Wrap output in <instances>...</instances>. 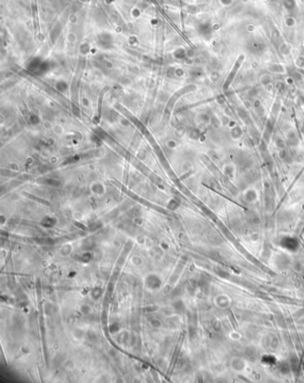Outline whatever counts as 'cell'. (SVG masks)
<instances>
[{
    "mask_svg": "<svg viewBox=\"0 0 304 383\" xmlns=\"http://www.w3.org/2000/svg\"><path fill=\"white\" fill-rule=\"evenodd\" d=\"M244 59H245V56H244V55H243V54L240 55L237 57L236 61H235V63H234V66H233L232 70L230 71L229 74L227 75V79H226V80H225V82H224V85H223L224 90H227V89L230 87V85L232 84V82L234 81V80H235V76H236V74H237L238 71H239V69H240L241 66H242V64H243Z\"/></svg>",
    "mask_w": 304,
    "mask_h": 383,
    "instance_id": "1",
    "label": "cell"
},
{
    "mask_svg": "<svg viewBox=\"0 0 304 383\" xmlns=\"http://www.w3.org/2000/svg\"><path fill=\"white\" fill-rule=\"evenodd\" d=\"M248 49L251 53L255 55H260L266 49V45L261 39L254 38L252 39L248 43Z\"/></svg>",
    "mask_w": 304,
    "mask_h": 383,
    "instance_id": "2",
    "label": "cell"
},
{
    "mask_svg": "<svg viewBox=\"0 0 304 383\" xmlns=\"http://www.w3.org/2000/svg\"><path fill=\"white\" fill-rule=\"evenodd\" d=\"M283 5H284V7L285 9L289 12L293 11L295 8H296V5H297L295 0H284Z\"/></svg>",
    "mask_w": 304,
    "mask_h": 383,
    "instance_id": "3",
    "label": "cell"
},
{
    "mask_svg": "<svg viewBox=\"0 0 304 383\" xmlns=\"http://www.w3.org/2000/svg\"><path fill=\"white\" fill-rule=\"evenodd\" d=\"M283 245L284 246V247H286L287 248H294L295 247L297 246V242L295 241L294 239H284V241H283Z\"/></svg>",
    "mask_w": 304,
    "mask_h": 383,
    "instance_id": "4",
    "label": "cell"
},
{
    "mask_svg": "<svg viewBox=\"0 0 304 383\" xmlns=\"http://www.w3.org/2000/svg\"><path fill=\"white\" fill-rule=\"evenodd\" d=\"M272 129H273V123H272V121H268V123H267V125H266V130H265V137H266V138H269L271 132H272Z\"/></svg>",
    "mask_w": 304,
    "mask_h": 383,
    "instance_id": "5",
    "label": "cell"
},
{
    "mask_svg": "<svg viewBox=\"0 0 304 383\" xmlns=\"http://www.w3.org/2000/svg\"><path fill=\"white\" fill-rule=\"evenodd\" d=\"M290 364L292 366V369L293 372H296L298 370V366H299V363L296 357H292L290 360Z\"/></svg>",
    "mask_w": 304,
    "mask_h": 383,
    "instance_id": "6",
    "label": "cell"
},
{
    "mask_svg": "<svg viewBox=\"0 0 304 383\" xmlns=\"http://www.w3.org/2000/svg\"><path fill=\"white\" fill-rule=\"evenodd\" d=\"M279 369H280V371L283 373H287L289 372V364L287 363H285V362H284V363H282L280 364V366H279Z\"/></svg>",
    "mask_w": 304,
    "mask_h": 383,
    "instance_id": "7",
    "label": "cell"
},
{
    "mask_svg": "<svg viewBox=\"0 0 304 383\" xmlns=\"http://www.w3.org/2000/svg\"><path fill=\"white\" fill-rule=\"evenodd\" d=\"M288 138H289V141H290L293 145H295V144L297 143V138H296V136H295L294 133H291V134L288 136Z\"/></svg>",
    "mask_w": 304,
    "mask_h": 383,
    "instance_id": "8",
    "label": "cell"
},
{
    "mask_svg": "<svg viewBox=\"0 0 304 383\" xmlns=\"http://www.w3.org/2000/svg\"><path fill=\"white\" fill-rule=\"evenodd\" d=\"M294 24H295V21H294L293 18H292V17L287 18V20H286V25L287 26H293Z\"/></svg>",
    "mask_w": 304,
    "mask_h": 383,
    "instance_id": "9",
    "label": "cell"
},
{
    "mask_svg": "<svg viewBox=\"0 0 304 383\" xmlns=\"http://www.w3.org/2000/svg\"><path fill=\"white\" fill-rule=\"evenodd\" d=\"M217 274L220 275L221 277H222V278H227V277H228V274L226 272H224L222 270H219V269H218V270H217Z\"/></svg>",
    "mask_w": 304,
    "mask_h": 383,
    "instance_id": "10",
    "label": "cell"
},
{
    "mask_svg": "<svg viewBox=\"0 0 304 383\" xmlns=\"http://www.w3.org/2000/svg\"><path fill=\"white\" fill-rule=\"evenodd\" d=\"M232 2H233V0H220V3L225 6L230 5L232 4Z\"/></svg>",
    "mask_w": 304,
    "mask_h": 383,
    "instance_id": "11",
    "label": "cell"
},
{
    "mask_svg": "<svg viewBox=\"0 0 304 383\" xmlns=\"http://www.w3.org/2000/svg\"><path fill=\"white\" fill-rule=\"evenodd\" d=\"M302 132L304 133V124L302 125Z\"/></svg>",
    "mask_w": 304,
    "mask_h": 383,
    "instance_id": "12",
    "label": "cell"
}]
</instances>
